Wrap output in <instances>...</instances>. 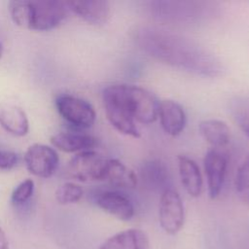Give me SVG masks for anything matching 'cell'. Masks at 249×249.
<instances>
[{
    "instance_id": "cell-1",
    "label": "cell",
    "mask_w": 249,
    "mask_h": 249,
    "mask_svg": "<svg viewBox=\"0 0 249 249\" xmlns=\"http://www.w3.org/2000/svg\"><path fill=\"white\" fill-rule=\"evenodd\" d=\"M138 48L154 59L202 77L224 73L222 61L209 50L190 38L156 26H142L135 32Z\"/></svg>"
},
{
    "instance_id": "cell-2",
    "label": "cell",
    "mask_w": 249,
    "mask_h": 249,
    "mask_svg": "<svg viewBox=\"0 0 249 249\" xmlns=\"http://www.w3.org/2000/svg\"><path fill=\"white\" fill-rule=\"evenodd\" d=\"M102 102L107 120L120 133L138 138L137 123L147 124L158 118L160 101L144 88L114 84L102 91Z\"/></svg>"
},
{
    "instance_id": "cell-3",
    "label": "cell",
    "mask_w": 249,
    "mask_h": 249,
    "mask_svg": "<svg viewBox=\"0 0 249 249\" xmlns=\"http://www.w3.org/2000/svg\"><path fill=\"white\" fill-rule=\"evenodd\" d=\"M8 9L18 26L36 31L55 28L70 13L67 1L57 0L11 1Z\"/></svg>"
},
{
    "instance_id": "cell-4",
    "label": "cell",
    "mask_w": 249,
    "mask_h": 249,
    "mask_svg": "<svg viewBox=\"0 0 249 249\" xmlns=\"http://www.w3.org/2000/svg\"><path fill=\"white\" fill-rule=\"evenodd\" d=\"M149 13L159 21L192 24L206 19L213 13V4L202 1H150Z\"/></svg>"
},
{
    "instance_id": "cell-5",
    "label": "cell",
    "mask_w": 249,
    "mask_h": 249,
    "mask_svg": "<svg viewBox=\"0 0 249 249\" xmlns=\"http://www.w3.org/2000/svg\"><path fill=\"white\" fill-rule=\"evenodd\" d=\"M109 159L89 150L76 154L67 164V173L80 182L105 181Z\"/></svg>"
},
{
    "instance_id": "cell-6",
    "label": "cell",
    "mask_w": 249,
    "mask_h": 249,
    "mask_svg": "<svg viewBox=\"0 0 249 249\" xmlns=\"http://www.w3.org/2000/svg\"><path fill=\"white\" fill-rule=\"evenodd\" d=\"M54 104L62 119L75 128H89L95 122L96 113L93 106L83 98L62 93L56 96Z\"/></svg>"
},
{
    "instance_id": "cell-7",
    "label": "cell",
    "mask_w": 249,
    "mask_h": 249,
    "mask_svg": "<svg viewBox=\"0 0 249 249\" xmlns=\"http://www.w3.org/2000/svg\"><path fill=\"white\" fill-rule=\"evenodd\" d=\"M159 220L163 231L170 235L179 232L184 226V203L178 192L173 188L163 191L160 195Z\"/></svg>"
},
{
    "instance_id": "cell-8",
    "label": "cell",
    "mask_w": 249,
    "mask_h": 249,
    "mask_svg": "<svg viewBox=\"0 0 249 249\" xmlns=\"http://www.w3.org/2000/svg\"><path fill=\"white\" fill-rule=\"evenodd\" d=\"M23 160L27 170L40 178L53 176L59 164V157L56 151L50 146L39 143L28 147Z\"/></svg>"
},
{
    "instance_id": "cell-9",
    "label": "cell",
    "mask_w": 249,
    "mask_h": 249,
    "mask_svg": "<svg viewBox=\"0 0 249 249\" xmlns=\"http://www.w3.org/2000/svg\"><path fill=\"white\" fill-rule=\"evenodd\" d=\"M203 166L207 181L208 196L214 199L220 195L224 186L228 167L227 157L217 149H211L204 156Z\"/></svg>"
},
{
    "instance_id": "cell-10",
    "label": "cell",
    "mask_w": 249,
    "mask_h": 249,
    "mask_svg": "<svg viewBox=\"0 0 249 249\" xmlns=\"http://www.w3.org/2000/svg\"><path fill=\"white\" fill-rule=\"evenodd\" d=\"M95 204L108 214L121 221H129L134 216L135 210L131 200L124 194L106 190L94 196Z\"/></svg>"
},
{
    "instance_id": "cell-11",
    "label": "cell",
    "mask_w": 249,
    "mask_h": 249,
    "mask_svg": "<svg viewBox=\"0 0 249 249\" xmlns=\"http://www.w3.org/2000/svg\"><path fill=\"white\" fill-rule=\"evenodd\" d=\"M70 13L77 15L85 21L100 25L110 17V3L104 0H71L67 1Z\"/></svg>"
},
{
    "instance_id": "cell-12",
    "label": "cell",
    "mask_w": 249,
    "mask_h": 249,
    "mask_svg": "<svg viewBox=\"0 0 249 249\" xmlns=\"http://www.w3.org/2000/svg\"><path fill=\"white\" fill-rule=\"evenodd\" d=\"M158 118L164 130L170 136L179 135L186 125V114L183 107L176 101L164 99L160 101Z\"/></svg>"
},
{
    "instance_id": "cell-13",
    "label": "cell",
    "mask_w": 249,
    "mask_h": 249,
    "mask_svg": "<svg viewBox=\"0 0 249 249\" xmlns=\"http://www.w3.org/2000/svg\"><path fill=\"white\" fill-rule=\"evenodd\" d=\"M139 176L142 183L151 190H157L162 193L172 188L170 186L171 178L168 168L160 160L145 161L139 170Z\"/></svg>"
},
{
    "instance_id": "cell-14",
    "label": "cell",
    "mask_w": 249,
    "mask_h": 249,
    "mask_svg": "<svg viewBox=\"0 0 249 249\" xmlns=\"http://www.w3.org/2000/svg\"><path fill=\"white\" fill-rule=\"evenodd\" d=\"M51 143L53 147L65 153H81L92 150L96 146V139L83 132H59L52 136Z\"/></svg>"
},
{
    "instance_id": "cell-15",
    "label": "cell",
    "mask_w": 249,
    "mask_h": 249,
    "mask_svg": "<svg viewBox=\"0 0 249 249\" xmlns=\"http://www.w3.org/2000/svg\"><path fill=\"white\" fill-rule=\"evenodd\" d=\"M99 249H150V242L143 231L128 229L110 236Z\"/></svg>"
},
{
    "instance_id": "cell-16",
    "label": "cell",
    "mask_w": 249,
    "mask_h": 249,
    "mask_svg": "<svg viewBox=\"0 0 249 249\" xmlns=\"http://www.w3.org/2000/svg\"><path fill=\"white\" fill-rule=\"evenodd\" d=\"M0 125L15 136H24L29 130V122L25 112L18 106L0 104Z\"/></svg>"
},
{
    "instance_id": "cell-17",
    "label": "cell",
    "mask_w": 249,
    "mask_h": 249,
    "mask_svg": "<svg viewBox=\"0 0 249 249\" xmlns=\"http://www.w3.org/2000/svg\"><path fill=\"white\" fill-rule=\"evenodd\" d=\"M178 170L181 183L186 192L194 197L199 196L202 191V177L196 162L191 158L178 156Z\"/></svg>"
},
{
    "instance_id": "cell-18",
    "label": "cell",
    "mask_w": 249,
    "mask_h": 249,
    "mask_svg": "<svg viewBox=\"0 0 249 249\" xmlns=\"http://www.w3.org/2000/svg\"><path fill=\"white\" fill-rule=\"evenodd\" d=\"M198 130L204 140L213 148H221L230 141V128L223 121L216 119L201 121L198 124Z\"/></svg>"
},
{
    "instance_id": "cell-19",
    "label": "cell",
    "mask_w": 249,
    "mask_h": 249,
    "mask_svg": "<svg viewBox=\"0 0 249 249\" xmlns=\"http://www.w3.org/2000/svg\"><path fill=\"white\" fill-rule=\"evenodd\" d=\"M112 186L120 188H134L137 185L136 173L117 159H109L106 179Z\"/></svg>"
},
{
    "instance_id": "cell-20",
    "label": "cell",
    "mask_w": 249,
    "mask_h": 249,
    "mask_svg": "<svg viewBox=\"0 0 249 249\" xmlns=\"http://www.w3.org/2000/svg\"><path fill=\"white\" fill-rule=\"evenodd\" d=\"M230 111L235 123L249 137V97H234L230 102Z\"/></svg>"
},
{
    "instance_id": "cell-21",
    "label": "cell",
    "mask_w": 249,
    "mask_h": 249,
    "mask_svg": "<svg viewBox=\"0 0 249 249\" xmlns=\"http://www.w3.org/2000/svg\"><path fill=\"white\" fill-rule=\"evenodd\" d=\"M234 186L239 198L244 203H249V155L236 170Z\"/></svg>"
},
{
    "instance_id": "cell-22",
    "label": "cell",
    "mask_w": 249,
    "mask_h": 249,
    "mask_svg": "<svg viewBox=\"0 0 249 249\" xmlns=\"http://www.w3.org/2000/svg\"><path fill=\"white\" fill-rule=\"evenodd\" d=\"M84 195L81 186L72 182L61 184L55 191V198L60 204H71L78 202Z\"/></svg>"
},
{
    "instance_id": "cell-23",
    "label": "cell",
    "mask_w": 249,
    "mask_h": 249,
    "mask_svg": "<svg viewBox=\"0 0 249 249\" xmlns=\"http://www.w3.org/2000/svg\"><path fill=\"white\" fill-rule=\"evenodd\" d=\"M35 189V184L32 179H25L24 181L20 182L13 191L11 196V200L16 205H21L25 202H27Z\"/></svg>"
},
{
    "instance_id": "cell-24",
    "label": "cell",
    "mask_w": 249,
    "mask_h": 249,
    "mask_svg": "<svg viewBox=\"0 0 249 249\" xmlns=\"http://www.w3.org/2000/svg\"><path fill=\"white\" fill-rule=\"evenodd\" d=\"M18 161V156L11 151L0 149V169L10 170L14 168Z\"/></svg>"
},
{
    "instance_id": "cell-25",
    "label": "cell",
    "mask_w": 249,
    "mask_h": 249,
    "mask_svg": "<svg viewBox=\"0 0 249 249\" xmlns=\"http://www.w3.org/2000/svg\"><path fill=\"white\" fill-rule=\"evenodd\" d=\"M0 249H9L8 238L1 228H0Z\"/></svg>"
},
{
    "instance_id": "cell-26",
    "label": "cell",
    "mask_w": 249,
    "mask_h": 249,
    "mask_svg": "<svg viewBox=\"0 0 249 249\" xmlns=\"http://www.w3.org/2000/svg\"><path fill=\"white\" fill-rule=\"evenodd\" d=\"M2 53H3V45L0 43V57L2 56Z\"/></svg>"
}]
</instances>
